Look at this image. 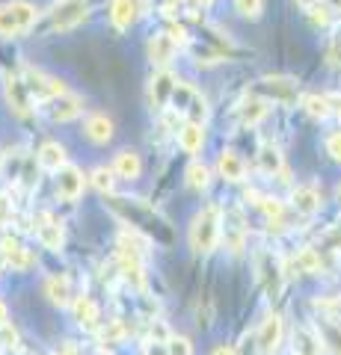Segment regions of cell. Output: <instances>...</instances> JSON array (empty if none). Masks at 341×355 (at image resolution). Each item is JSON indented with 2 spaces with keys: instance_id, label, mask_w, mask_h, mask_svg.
I'll return each instance as SVG.
<instances>
[{
  "instance_id": "cell-38",
  "label": "cell",
  "mask_w": 341,
  "mask_h": 355,
  "mask_svg": "<svg viewBox=\"0 0 341 355\" xmlns=\"http://www.w3.org/2000/svg\"><path fill=\"white\" fill-rule=\"evenodd\" d=\"M101 338H104V340H110V343L122 340V338H125V326H122V323H110V326L101 331Z\"/></svg>"
},
{
  "instance_id": "cell-27",
  "label": "cell",
  "mask_w": 341,
  "mask_h": 355,
  "mask_svg": "<svg viewBox=\"0 0 341 355\" xmlns=\"http://www.w3.org/2000/svg\"><path fill=\"white\" fill-rule=\"evenodd\" d=\"M258 266H261V275H264V282H267V291L270 293H279V266H276V261L270 258V254H261V261H258Z\"/></svg>"
},
{
  "instance_id": "cell-42",
  "label": "cell",
  "mask_w": 341,
  "mask_h": 355,
  "mask_svg": "<svg viewBox=\"0 0 341 355\" xmlns=\"http://www.w3.org/2000/svg\"><path fill=\"white\" fill-rule=\"evenodd\" d=\"M211 355H238V352H235L232 347H217V349H214Z\"/></svg>"
},
{
  "instance_id": "cell-29",
  "label": "cell",
  "mask_w": 341,
  "mask_h": 355,
  "mask_svg": "<svg viewBox=\"0 0 341 355\" xmlns=\"http://www.w3.org/2000/svg\"><path fill=\"white\" fill-rule=\"evenodd\" d=\"M303 110H306V113H309L312 119H326V116H329V98L306 95V98H303Z\"/></svg>"
},
{
  "instance_id": "cell-43",
  "label": "cell",
  "mask_w": 341,
  "mask_h": 355,
  "mask_svg": "<svg viewBox=\"0 0 341 355\" xmlns=\"http://www.w3.org/2000/svg\"><path fill=\"white\" fill-rule=\"evenodd\" d=\"M297 3H300V6H303V9H312V6H315V3H317V0H297Z\"/></svg>"
},
{
  "instance_id": "cell-34",
  "label": "cell",
  "mask_w": 341,
  "mask_h": 355,
  "mask_svg": "<svg viewBox=\"0 0 341 355\" xmlns=\"http://www.w3.org/2000/svg\"><path fill=\"white\" fill-rule=\"evenodd\" d=\"M297 355H317V340L309 335V331H297Z\"/></svg>"
},
{
  "instance_id": "cell-23",
  "label": "cell",
  "mask_w": 341,
  "mask_h": 355,
  "mask_svg": "<svg viewBox=\"0 0 341 355\" xmlns=\"http://www.w3.org/2000/svg\"><path fill=\"white\" fill-rule=\"evenodd\" d=\"M45 219V225H39V240L42 246L51 249V252H60L63 249V228L57 222H51V216H42Z\"/></svg>"
},
{
  "instance_id": "cell-8",
  "label": "cell",
  "mask_w": 341,
  "mask_h": 355,
  "mask_svg": "<svg viewBox=\"0 0 341 355\" xmlns=\"http://www.w3.org/2000/svg\"><path fill=\"white\" fill-rule=\"evenodd\" d=\"M256 343H258L261 355H273L279 349V343H282V317L279 314H270L267 320H264L261 329H258Z\"/></svg>"
},
{
  "instance_id": "cell-28",
  "label": "cell",
  "mask_w": 341,
  "mask_h": 355,
  "mask_svg": "<svg viewBox=\"0 0 341 355\" xmlns=\"http://www.w3.org/2000/svg\"><path fill=\"white\" fill-rule=\"evenodd\" d=\"M267 116V104L264 101H258V98H252V101H247L244 104V113H240V121H244V125H258V121Z\"/></svg>"
},
{
  "instance_id": "cell-19",
  "label": "cell",
  "mask_w": 341,
  "mask_h": 355,
  "mask_svg": "<svg viewBox=\"0 0 341 355\" xmlns=\"http://www.w3.org/2000/svg\"><path fill=\"white\" fill-rule=\"evenodd\" d=\"M202 142H205V128H202V121H187V125L178 130V146L187 151V154H196L202 148Z\"/></svg>"
},
{
  "instance_id": "cell-14",
  "label": "cell",
  "mask_w": 341,
  "mask_h": 355,
  "mask_svg": "<svg viewBox=\"0 0 341 355\" xmlns=\"http://www.w3.org/2000/svg\"><path fill=\"white\" fill-rule=\"evenodd\" d=\"M113 175L125 178V181H137L142 175V160L137 151H119L116 154V163H113Z\"/></svg>"
},
{
  "instance_id": "cell-17",
  "label": "cell",
  "mask_w": 341,
  "mask_h": 355,
  "mask_svg": "<svg viewBox=\"0 0 341 355\" xmlns=\"http://www.w3.org/2000/svg\"><path fill=\"white\" fill-rule=\"evenodd\" d=\"M53 107H51V119L53 121H72V119H78L81 116V98H74V95H57V98H51Z\"/></svg>"
},
{
  "instance_id": "cell-4",
  "label": "cell",
  "mask_w": 341,
  "mask_h": 355,
  "mask_svg": "<svg viewBox=\"0 0 341 355\" xmlns=\"http://www.w3.org/2000/svg\"><path fill=\"white\" fill-rule=\"evenodd\" d=\"M169 101L175 104V113L187 116L190 121H202V119H205V113H208L205 101L199 98V92H196L193 86L175 83V89H172V98H169Z\"/></svg>"
},
{
  "instance_id": "cell-30",
  "label": "cell",
  "mask_w": 341,
  "mask_h": 355,
  "mask_svg": "<svg viewBox=\"0 0 341 355\" xmlns=\"http://www.w3.org/2000/svg\"><path fill=\"white\" fill-rule=\"evenodd\" d=\"M297 270L300 272H317L321 270V254H317L315 249H303L300 254H297Z\"/></svg>"
},
{
  "instance_id": "cell-6",
  "label": "cell",
  "mask_w": 341,
  "mask_h": 355,
  "mask_svg": "<svg viewBox=\"0 0 341 355\" xmlns=\"http://www.w3.org/2000/svg\"><path fill=\"white\" fill-rule=\"evenodd\" d=\"M83 193V172L78 166H63L57 169V196L63 202H78Z\"/></svg>"
},
{
  "instance_id": "cell-21",
  "label": "cell",
  "mask_w": 341,
  "mask_h": 355,
  "mask_svg": "<svg viewBox=\"0 0 341 355\" xmlns=\"http://www.w3.org/2000/svg\"><path fill=\"white\" fill-rule=\"evenodd\" d=\"M45 296L51 299L53 305H69L72 302V291H69V279L65 275H53V279L45 282Z\"/></svg>"
},
{
  "instance_id": "cell-2",
  "label": "cell",
  "mask_w": 341,
  "mask_h": 355,
  "mask_svg": "<svg viewBox=\"0 0 341 355\" xmlns=\"http://www.w3.org/2000/svg\"><path fill=\"white\" fill-rule=\"evenodd\" d=\"M39 18V9L27 0H9L0 6V36H21Z\"/></svg>"
},
{
  "instance_id": "cell-9",
  "label": "cell",
  "mask_w": 341,
  "mask_h": 355,
  "mask_svg": "<svg viewBox=\"0 0 341 355\" xmlns=\"http://www.w3.org/2000/svg\"><path fill=\"white\" fill-rule=\"evenodd\" d=\"M172 89H175V77L167 69H160L155 77H151V86H149V104H151V110H163V107H167L169 98H172Z\"/></svg>"
},
{
  "instance_id": "cell-3",
  "label": "cell",
  "mask_w": 341,
  "mask_h": 355,
  "mask_svg": "<svg viewBox=\"0 0 341 355\" xmlns=\"http://www.w3.org/2000/svg\"><path fill=\"white\" fill-rule=\"evenodd\" d=\"M21 80H24L27 92L42 98V101H48V98H57V95H65V83L57 80V77H51L45 71L33 69V65H24V74H21Z\"/></svg>"
},
{
  "instance_id": "cell-39",
  "label": "cell",
  "mask_w": 341,
  "mask_h": 355,
  "mask_svg": "<svg viewBox=\"0 0 341 355\" xmlns=\"http://www.w3.org/2000/svg\"><path fill=\"white\" fill-rule=\"evenodd\" d=\"M258 207L267 216H282V202H276V198H258Z\"/></svg>"
},
{
  "instance_id": "cell-44",
  "label": "cell",
  "mask_w": 341,
  "mask_h": 355,
  "mask_svg": "<svg viewBox=\"0 0 341 355\" xmlns=\"http://www.w3.org/2000/svg\"><path fill=\"white\" fill-rule=\"evenodd\" d=\"M3 323H6V305L0 302V326H3Z\"/></svg>"
},
{
  "instance_id": "cell-1",
  "label": "cell",
  "mask_w": 341,
  "mask_h": 355,
  "mask_svg": "<svg viewBox=\"0 0 341 355\" xmlns=\"http://www.w3.org/2000/svg\"><path fill=\"white\" fill-rule=\"evenodd\" d=\"M219 231H223V210H219L217 205H205L199 214L193 216V225H190L193 252H199V254L214 252L217 240H219Z\"/></svg>"
},
{
  "instance_id": "cell-18",
  "label": "cell",
  "mask_w": 341,
  "mask_h": 355,
  "mask_svg": "<svg viewBox=\"0 0 341 355\" xmlns=\"http://www.w3.org/2000/svg\"><path fill=\"white\" fill-rule=\"evenodd\" d=\"M291 202L297 207V214H303V216H315L317 210H321V196H317V190H312V187H297Z\"/></svg>"
},
{
  "instance_id": "cell-41",
  "label": "cell",
  "mask_w": 341,
  "mask_h": 355,
  "mask_svg": "<svg viewBox=\"0 0 341 355\" xmlns=\"http://www.w3.org/2000/svg\"><path fill=\"white\" fill-rule=\"evenodd\" d=\"M57 355H81V352H78V347H74V343H63V347L57 349Z\"/></svg>"
},
{
  "instance_id": "cell-13",
  "label": "cell",
  "mask_w": 341,
  "mask_h": 355,
  "mask_svg": "<svg viewBox=\"0 0 341 355\" xmlns=\"http://www.w3.org/2000/svg\"><path fill=\"white\" fill-rule=\"evenodd\" d=\"M0 252H3L6 263L13 266V270H30V266H33V254L21 246L15 237H3V240H0Z\"/></svg>"
},
{
  "instance_id": "cell-12",
  "label": "cell",
  "mask_w": 341,
  "mask_h": 355,
  "mask_svg": "<svg viewBox=\"0 0 341 355\" xmlns=\"http://www.w3.org/2000/svg\"><path fill=\"white\" fill-rule=\"evenodd\" d=\"M86 137H90L95 146H107L110 139H113V119L104 116V113H92L90 119H86Z\"/></svg>"
},
{
  "instance_id": "cell-36",
  "label": "cell",
  "mask_w": 341,
  "mask_h": 355,
  "mask_svg": "<svg viewBox=\"0 0 341 355\" xmlns=\"http://www.w3.org/2000/svg\"><path fill=\"white\" fill-rule=\"evenodd\" d=\"M0 347L3 349H18V331L9 323L0 326Z\"/></svg>"
},
{
  "instance_id": "cell-31",
  "label": "cell",
  "mask_w": 341,
  "mask_h": 355,
  "mask_svg": "<svg viewBox=\"0 0 341 355\" xmlns=\"http://www.w3.org/2000/svg\"><path fill=\"white\" fill-rule=\"evenodd\" d=\"M90 181H92V187H95L98 193H104V196L113 193V169H104V166H98Z\"/></svg>"
},
{
  "instance_id": "cell-24",
  "label": "cell",
  "mask_w": 341,
  "mask_h": 355,
  "mask_svg": "<svg viewBox=\"0 0 341 355\" xmlns=\"http://www.w3.org/2000/svg\"><path fill=\"white\" fill-rule=\"evenodd\" d=\"M184 178H187V187L196 190V193H202L205 187L211 184V172H208L205 163H190L187 166V172H184Z\"/></svg>"
},
{
  "instance_id": "cell-37",
  "label": "cell",
  "mask_w": 341,
  "mask_h": 355,
  "mask_svg": "<svg viewBox=\"0 0 341 355\" xmlns=\"http://www.w3.org/2000/svg\"><path fill=\"white\" fill-rule=\"evenodd\" d=\"M167 36H169V42L175 44V48H184V44H187V42H190V39H187V30H184L181 24H175V21H172V24H169V30H167Z\"/></svg>"
},
{
  "instance_id": "cell-16",
  "label": "cell",
  "mask_w": 341,
  "mask_h": 355,
  "mask_svg": "<svg viewBox=\"0 0 341 355\" xmlns=\"http://www.w3.org/2000/svg\"><path fill=\"white\" fill-rule=\"evenodd\" d=\"M244 160L238 157L235 151H223L219 154V160H217V172H219V178L223 181H232V184H238V181H244Z\"/></svg>"
},
{
  "instance_id": "cell-45",
  "label": "cell",
  "mask_w": 341,
  "mask_h": 355,
  "mask_svg": "<svg viewBox=\"0 0 341 355\" xmlns=\"http://www.w3.org/2000/svg\"><path fill=\"white\" fill-rule=\"evenodd\" d=\"M193 3H199V6H208V3H211V0H193Z\"/></svg>"
},
{
  "instance_id": "cell-40",
  "label": "cell",
  "mask_w": 341,
  "mask_h": 355,
  "mask_svg": "<svg viewBox=\"0 0 341 355\" xmlns=\"http://www.w3.org/2000/svg\"><path fill=\"white\" fill-rule=\"evenodd\" d=\"M326 151H329V157L341 163V130H338V133H333V137L326 139Z\"/></svg>"
},
{
  "instance_id": "cell-15",
  "label": "cell",
  "mask_w": 341,
  "mask_h": 355,
  "mask_svg": "<svg viewBox=\"0 0 341 355\" xmlns=\"http://www.w3.org/2000/svg\"><path fill=\"white\" fill-rule=\"evenodd\" d=\"M175 51H178V48H175V44L169 42L167 33H158V36L149 42V60L155 62V65H160V69H167V65L172 62Z\"/></svg>"
},
{
  "instance_id": "cell-7",
  "label": "cell",
  "mask_w": 341,
  "mask_h": 355,
  "mask_svg": "<svg viewBox=\"0 0 341 355\" xmlns=\"http://www.w3.org/2000/svg\"><path fill=\"white\" fill-rule=\"evenodd\" d=\"M3 83H6V101H9V107L15 110L18 116H30L33 110H30V92H27V86H24V80H21L18 74H3Z\"/></svg>"
},
{
  "instance_id": "cell-5",
  "label": "cell",
  "mask_w": 341,
  "mask_h": 355,
  "mask_svg": "<svg viewBox=\"0 0 341 355\" xmlns=\"http://www.w3.org/2000/svg\"><path fill=\"white\" fill-rule=\"evenodd\" d=\"M86 15H90V3L86 0H60L51 12V21H53V30H74Z\"/></svg>"
},
{
  "instance_id": "cell-10",
  "label": "cell",
  "mask_w": 341,
  "mask_h": 355,
  "mask_svg": "<svg viewBox=\"0 0 341 355\" xmlns=\"http://www.w3.org/2000/svg\"><path fill=\"white\" fill-rule=\"evenodd\" d=\"M258 92L273 98V101L291 104L294 98H297V83L291 80V77H264V80L258 83Z\"/></svg>"
},
{
  "instance_id": "cell-33",
  "label": "cell",
  "mask_w": 341,
  "mask_h": 355,
  "mask_svg": "<svg viewBox=\"0 0 341 355\" xmlns=\"http://www.w3.org/2000/svg\"><path fill=\"white\" fill-rule=\"evenodd\" d=\"M167 355H193V343L181 335H169L167 338Z\"/></svg>"
},
{
  "instance_id": "cell-35",
  "label": "cell",
  "mask_w": 341,
  "mask_h": 355,
  "mask_svg": "<svg viewBox=\"0 0 341 355\" xmlns=\"http://www.w3.org/2000/svg\"><path fill=\"white\" fill-rule=\"evenodd\" d=\"M329 12H333V9H329V6H324V3L317 6V3H315V6L309 9V18H312V24H315V27H326L329 21H333V15H329Z\"/></svg>"
},
{
  "instance_id": "cell-32",
  "label": "cell",
  "mask_w": 341,
  "mask_h": 355,
  "mask_svg": "<svg viewBox=\"0 0 341 355\" xmlns=\"http://www.w3.org/2000/svg\"><path fill=\"white\" fill-rule=\"evenodd\" d=\"M235 9L244 18H249V21H256V18H261V12H264V0H235Z\"/></svg>"
},
{
  "instance_id": "cell-22",
  "label": "cell",
  "mask_w": 341,
  "mask_h": 355,
  "mask_svg": "<svg viewBox=\"0 0 341 355\" xmlns=\"http://www.w3.org/2000/svg\"><path fill=\"white\" fill-rule=\"evenodd\" d=\"M74 317H78V323L83 329H98V305L90 296H81L78 302H74Z\"/></svg>"
},
{
  "instance_id": "cell-20",
  "label": "cell",
  "mask_w": 341,
  "mask_h": 355,
  "mask_svg": "<svg viewBox=\"0 0 341 355\" xmlns=\"http://www.w3.org/2000/svg\"><path fill=\"white\" fill-rule=\"evenodd\" d=\"M39 166L48 172H57L65 166V148L60 142H45V146L39 148Z\"/></svg>"
},
{
  "instance_id": "cell-25",
  "label": "cell",
  "mask_w": 341,
  "mask_h": 355,
  "mask_svg": "<svg viewBox=\"0 0 341 355\" xmlns=\"http://www.w3.org/2000/svg\"><path fill=\"white\" fill-rule=\"evenodd\" d=\"M317 338H321L335 355H341V326L329 323V320H317Z\"/></svg>"
},
{
  "instance_id": "cell-26",
  "label": "cell",
  "mask_w": 341,
  "mask_h": 355,
  "mask_svg": "<svg viewBox=\"0 0 341 355\" xmlns=\"http://www.w3.org/2000/svg\"><path fill=\"white\" fill-rule=\"evenodd\" d=\"M258 166H261V172H267V175L282 172V154H279V148L264 146V148L258 151Z\"/></svg>"
},
{
  "instance_id": "cell-11",
  "label": "cell",
  "mask_w": 341,
  "mask_h": 355,
  "mask_svg": "<svg viewBox=\"0 0 341 355\" xmlns=\"http://www.w3.org/2000/svg\"><path fill=\"white\" fill-rule=\"evenodd\" d=\"M142 15V0H110V21L125 30Z\"/></svg>"
}]
</instances>
